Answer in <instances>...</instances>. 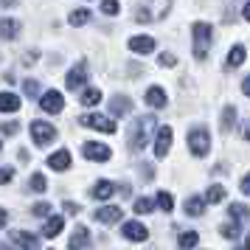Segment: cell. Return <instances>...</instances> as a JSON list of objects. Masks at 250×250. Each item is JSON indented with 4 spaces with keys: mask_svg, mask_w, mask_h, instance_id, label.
Returning a JSON list of instances; mask_svg holds the SVG:
<instances>
[{
    "mask_svg": "<svg viewBox=\"0 0 250 250\" xmlns=\"http://www.w3.org/2000/svg\"><path fill=\"white\" fill-rule=\"evenodd\" d=\"M146 104L152 107V110H163V107H166V90L158 87V84H155V87H149V90H146Z\"/></svg>",
    "mask_w": 250,
    "mask_h": 250,
    "instance_id": "obj_18",
    "label": "cell"
},
{
    "mask_svg": "<svg viewBox=\"0 0 250 250\" xmlns=\"http://www.w3.org/2000/svg\"><path fill=\"white\" fill-rule=\"evenodd\" d=\"M115 194V186L110 180H99V183H93V188H90V197L93 200H110Z\"/></svg>",
    "mask_w": 250,
    "mask_h": 250,
    "instance_id": "obj_17",
    "label": "cell"
},
{
    "mask_svg": "<svg viewBox=\"0 0 250 250\" xmlns=\"http://www.w3.org/2000/svg\"><path fill=\"white\" fill-rule=\"evenodd\" d=\"M23 93H25V96H28V99H37V96H40V84H37L34 79L23 82Z\"/></svg>",
    "mask_w": 250,
    "mask_h": 250,
    "instance_id": "obj_36",
    "label": "cell"
},
{
    "mask_svg": "<svg viewBox=\"0 0 250 250\" xmlns=\"http://www.w3.org/2000/svg\"><path fill=\"white\" fill-rule=\"evenodd\" d=\"M40 107H42L45 113L57 115V113H62L65 99H62V93H59V90H48V93H42V96H40Z\"/></svg>",
    "mask_w": 250,
    "mask_h": 250,
    "instance_id": "obj_7",
    "label": "cell"
},
{
    "mask_svg": "<svg viewBox=\"0 0 250 250\" xmlns=\"http://www.w3.org/2000/svg\"><path fill=\"white\" fill-rule=\"evenodd\" d=\"M14 177V169H9V166H3V169H0V186H3V183H9Z\"/></svg>",
    "mask_w": 250,
    "mask_h": 250,
    "instance_id": "obj_40",
    "label": "cell"
},
{
    "mask_svg": "<svg viewBox=\"0 0 250 250\" xmlns=\"http://www.w3.org/2000/svg\"><path fill=\"white\" fill-rule=\"evenodd\" d=\"M230 219H233V222H239V225L250 222V208H245L242 203H233V205H230Z\"/></svg>",
    "mask_w": 250,
    "mask_h": 250,
    "instance_id": "obj_26",
    "label": "cell"
},
{
    "mask_svg": "<svg viewBox=\"0 0 250 250\" xmlns=\"http://www.w3.org/2000/svg\"><path fill=\"white\" fill-rule=\"evenodd\" d=\"M12 242H14L20 250H40V242H37V236H34V233H28V230H14V233H12Z\"/></svg>",
    "mask_w": 250,
    "mask_h": 250,
    "instance_id": "obj_13",
    "label": "cell"
},
{
    "mask_svg": "<svg viewBox=\"0 0 250 250\" xmlns=\"http://www.w3.org/2000/svg\"><path fill=\"white\" fill-rule=\"evenodd\" d=\"M20 99L14 93H0V113H17L20 110Z\"/></svg>",
    "mask_w": 250,
    "mask_h": 250,
    "instance_id": "obj_20",
    "label": "cell"
},
{
    "mask_svg": "<svg viewBox=\"0 0 250 250\" xmlns=\"http://www.w3.org/2000/svg\"><path fill=\"white\" fill-rule=\"evenodd\" d=\"M17 0H0V6H14Z\"/></svg>",
    "mask_w": 250,
    "mask_h": 250,
    "instance_id": "obj_47",
    "label": "cell"
},
{
    "mask_svg": "<svg viewBox=\"0 0 250 250\" xmlns=\"http://www.w3.org/2000/svg\"><path fill=\"white\" fill-rule=\"evenodd\" d=\"M62 228H65V219L62 216H48L45 228H42V233H45L48 239H57L59 233H62Z\"/></svg>",
    "mask_w": 250,
    "mask_h": 250,
    "instance_id": "obj_21",
    "label": "cell"
},
{
    "mask_svg": "<svg viewBox=\"0 0 250 250\" xmlns=\"http://www.w3.org/2000/svg\"><path fill=\"white\" fill-rule=\"evenodd\" d=\"M183 211H186L188 216H203L205 200H203V197H188V200H186V205H183Z\"/></svg>",
    "mask_w": 250,
    "mask_h": 250,
    "instance_id": "obj_23",
    "label": "cell"
},
{
    "mask_svg": "<svg viewBox=\"0 0 250 250\" xmlns=\"http://www.w3.org/2000/svg\"><path fill=\"white\" fill-rule=\"evenodd\" d=\"M171 146V126H160L155 129V155L158 158H166Z\"/></svg>",
    "mask_w": 250,
    "mask_h": 250,
    "instance_id": "obj_10",
    "label": "cell"
},
{
    "mask_svg": "<svg viewBox=\"0 0 250 250\" xmlns=\"http://www.w3.org/2000/svg\"><path fill=\"white\" fill-rule=\"evenodd\" d=\"M239 222H225V225H222V236L225 239H236L239 236Z\"/></svg>",
    "mask_w": 250,
    "mask_h": 250,
    "instance_id": "obj_35",
    "label": "cell"
},
{
    "mask_svg": "<svg viewBox=\"0 0 250 250\" xmlns=\"http://www.w3.org/2000/svg\"><path fill=\"white\" fill-rule=\"evenodd\" d=\"M79 124H82V126H93V129H99V132H104V135L115 132V121H110L107 115H99V113L82 115V118H79Z\"/></svg>",
    "mask_w": 250,
    "mask_h": 250,
    "instance_id": "obj_6",
    "label": "cell"
},
{
    "mask_svg": "<svg viewBox=\"0 0 250 250\" xmlns=\"http://www.w3.org/2000/svg\"><path fill=\"white\" fill-rule=\"evenodd\" d=\"M102 12L107 14V17H113V14L121 12V3H118V0H104V3H102Z\"/></svg>",
    "mask_w": 250,
    "mask_h": 250,
    "instance_id": "obj_34",
    "label": "cell"
},
{
    "mask_svg": "<svg viewBox=\"0 0 250 250\" xmlns=\"http://www.w3.org/2000/svg\"><path fill=\"white\" fill-rule=\"evenodd\" d=\"M188 149H191L194 158H205V155H208V149H211V135H208L205 126H194L191 132H188Z\"/></svg>",
    "mask_w": 250,
    "mask_h": 250,
    "instance_id": "obj_4",
    "label": "cell"
},
{
    "mask_svg": "<svg viewBox=\"0 0 250 250\" xmlns=\"http://www.w3.org/2000/svg\"><path fill=\"white\" fill-rule=\"evenodd\" d=\"M242 194L250 197V174H245V180H242Z\"/></svg>",
    "mask_w": 250,
    "mask_h": 250,
    "instance_id": "obj_42",
    "label": "cell"
},
{
    "mask_svg": "<svg viewBox=\"0 0 250 250\" xmlns=\"http://www.w3.org/2000/svg\"><path fill=\"white\" fill-rule=\"evenodd\" d=\"M31 138H34L37 146H48L57 138V126L48 124V121H31Z\"/></svg>",
    "mask_w": 250,
    "mask_h": 250,
    "instance_id": "obj_5",
    "label": "cell"
},
{
    "mask_svg": "<svg viewBox=\"0 0 250 250\" xmlns=\"http://www.w3.org/2000/svg\"><path fill=\"white\" fill-rule=\"evenodd\" d=\"M62 208H65V211H68L70 216H73V214H79V211H82L79 203H70V200H65V205H62Z\"/></svg>",
    "mask_w": 250,
    "mask_h": 250,
    "instance_id": "obj_41",
    "label": "cell"
},
{
    "mask_svg": "<svg viewBox=\"0 0 250 250\" xmlns=\"http://www.w3.org/2000/svg\"><path fill=\"white\" fill-rule=\"evenodd\" d=\"M0 250H12V248H6V245H0Z\"/></svg>",
    "mask_w": 250,
    "mask_h": 250,
    "instance_id": "obj_48",
    "label": "cell"
},
{
    "mask_svg": "<svg viewBox=\"0 0 250 250\" xmlns=\"http://www.w3.org/2000/svg\"><path fill=\"white\" fill-rule=\"evenodd\" d=\"M242 135H245V141H250V124L242 126Z\"/></svg>",
    "mask_w": 250,
    "mask_h": 250,
    "instance_id": "obj_46",
    "label": "cell"
},
{
    "mask_svg": "<svg viewBox=\"0 0 250 250\" xmlns=\"http://www.w3.org/2000/svg\"><path fill=\"white\" fill-rule=\"evenodd\" d=\"M48 211H51V205L48 203H37L34 208H31V214L34 216H48Z\"/></svg>",
    "mask_w": 250,
    "mask_h": 250,
    "instance_id": "obj_39",
    "label": "cell"
},
{
    "mask_svg": "<svg viewBox=\"0 0 250 250\" xmlns=\"http://www.w3.org/2000/svg\"><path fill=\"white\" fill-rule=\"evenodd\" d=\"M233 124H236V107H225L222 110V132H230L233 129Z\"/></svg>",
    "mask_w": 250,
    "mask_h": 250,
    "instance_id": "obj_28",
    "label": "cell"
},
{
    "mask_svg": "<svg viewBox=\"0 0 250 250\" xmlns=\"http://www.w3.org/2000/svg\"><path fill=\"white\" fill-rule=\"evenodd\" d=\"M155 129H158V118L155 115H141L135 124H132V132H129V149L132 152H141L149 144V138H152Z\"/></svg>",
    "mask_w": 250,
    "mask_h": 250,
    "instance_id": "obj_1",
    "label": "cell"
},
{
    "mask_svg": "<svg viewBox=\"0 0 250 250\" xmlns=\"http://www.w3.org/2000/svg\"><path fill=\"white\" fill-rule=\"evenodd\" d=\"M6 222H9V214H6V211H3V208H0V230H3V228H6Z\"/></svg>",
    "mask_w": 250,
    "mask_h": 250,
    "instance_id": "obj_43",
    "label": "cell"
},
{
    "mask_svg": "<svg viewBox=\"0 0 250 250\" xmlns=\"http://www.w3.org/2000/svg\"><path fill=\"white\" fill-rule=\"evenodd\" d=\"M121 208L118 205H104V208H99V211H93V216H96V222H102V225H115L118 219H121Z\"/></svg>",
    "mask_w": 250,
    "mask_h": 250,
    "instance_id": "obj_12",
    "label": "cell"
},
{
    "mask_svg": "<svg viewBox=\"0 0 250 250\" xmlns=\"http://www.w3.org/2000/svg\"><path fill=\"white\" fill-rule=\"evenodd\" d=\"M0 132H3V135H17V132H20V124H17V121H6V124L0 121Z\"/></svg>",
    "mask_w": 250,
    "mask_h": 250,
    "instance_id": "obj_37",
    "label": "cell"
},
{
    "mask_svg": "<svg viewBox=\"0 0 250 250\" xmlns=\"http://www.w3.org/2000/svg\"><path fill=\"white\" fill-rule=\"evenodd\" d=\"M155 211V203L146 200V197H138L135 200V214H152Z\"/></svg>",
    "mask_w": 250,
    "mask_h": 250,
    "instance_id": "obj_32",
    "label": "cell"
},
{
    "mask_svg": "<svg viewBox=\"0 0 250 250\" xmlns=\"http://www.w3.org/2000/svg\"><path fill=\"white\" fill-rule=\"evenodd\" d=\"M68 248H70V250H87V248H90V233H87V228L79 225L73 233H70Z\"/></svg>",
    "mask_w": 250,
    "mask_h": 250,
    "instance_id": "obj_15",
    "label": "cell"
},
{
    "mask_svg": "<svg viewBox=\"0 0 250 250\" xmlns=\"http://www.w3.org/2000/svg\"><path fill=\"white\" fill-rule=\"evenodd\" d=\"M239 250H250V248H248V245H245V248H239Z\"/></svg>",
    "mask_w": 250,
    "mask_h": 250,
    "instance_id": "obj_49",
    "label": "cell"
},
{
    "mask_svg": "<svg viewBox=\"0 0 250 250\" xmlns=\"http://www.w3.org/2000/svg\"><path fill=\"white\" fill-rule=\"evenodd\" d=\"M48 166H51L54 171H65V169L73 166V158H70L68 149H59V152H54V155L48 158Z\"/></svg>",
    "mask_w": 250,
    "mask_h": 250,
    "instance_id": "obj_14",
    "label": "cell"
},
{
    "mask_svg": "<svg viewBox=\"0 0 250 250\" xmlns=\"http://www.w3.org/2000/svg\"><path fill=\"white\" fill-rule=\"evenodd\" d=\"M84 82H87V62H79L76 68H70V70H68V76H65V84H68V90H79Z\"/></svg>",
    "mask_w": 250,
    "mask_h": 250,
    "instance_id": "obj_9",
    "label": "cell"
},
{
    "mask_svg": "<svg viewBox=\"0 0 250 250\" xmlns=\"http://www.w3.org/2000/svg\"><path fill=\"white\" fill-rule=\"evenodd\" d=\"M84 107H96V104L102 102V90L99 87H87V90L82 93V99H79Z\"/></svg>",
    "mask_w": 250,
    "mask_h": 250,
    "instance_id": "obj_27",
    "label": "cell"
},
{
    "mask_svg": "<svg viewBox=\"0 0 250 250\" xmlns=\"http://www.w3.org/2000/svg\"><path fill=\"white\" fill-rule=\"evenodd\" d=\"M171 9V0H146L141 9L135 12L138 23H155V20H163Z\"/></svg>",
    "mask_w": 250,
    "mask_h": 250,
    "instance_id": "obj_2",
    "label": "cell"
},
{
    "mask_svg": "<svg viewBox=\"0 0 250 250\" xmlns=\"http://www.w3.org/2000/svg\"><path fill=\"white\" fill-rule=\"evenodd\" d=\"M155 205H158L160 211H171V208H174V200H171V194L160 191V194H158V200H155Z\"/></svg>",
    "mask_w": 250,
    "mask_h": 250,
    "instance_id": "obj_33",
    "label": "cell"
},
{
    "mask_svg": "<svg viewBox=\"0 0 250 250\" xmlns=\"http://www.w3.org/2000/svg\"><path fill=\"white\" fill-rule=\"evenodd\" d=\"M197 242H200V233H197V230H186V233H180V239H177V248L180 250H194Z\"/></svg>",
    "mask_w": 250,
    "mask_h": 250,
    "instance_id": "obj_25",
    "label": "cell"
},
{
    "mask_svg": "<svg viewBox=\"0 0 250 250\" xmlns=\"http://www.w3.org/2000/svg\"><path fill=\"white\" fill-rule=\"evenodd\" d=\"M225 188H222V186H211V188H208V191H205V203H222V200H225Z\"/></svg>",
    "mask_w": 250,
    "mask_h": 250,
    "instance_id": "obj_29",
    "label": "cell"
},
{
    "mask_svg": "<svg viewBox=\"0 0 250 250\" xmlns=\"http://www.w3.org/2000/svg\"><path fill=\"white\" fill-rule=\"evenodd\" d=\"M245 57H248L245 45H233L230 48V54H228V59H225V68H239V65L245 62Z\"/></svg>",
    "mask_w": 250,
    "mask_h": 250,
    "instance_id": "obj_22",
    "label": "cell"
},
{
    "mask_svg": "<svg viewBox=\"0 0 250 250\" xmlns=\"http://www.w3.org/2000/svg\"><path fill=\"white\" fill-rule=\"evenodd\" d=\"M242 90H245V96H250V76L245 82H242Z\"/></svg>",
    "mask_w": 250,
    "mask_h": 250,
    "instance_id": "obj_45",
    "label": "cell"
},
{
    "mask_svg": "<svg viewBox=\"0 0 250 250\" xmlns=\"http://www.w3.org/2000/svg\"><path fill=\"white\" fill-rule=\"evenodd\" d=\"M28 188H31V191H37V194L48 191V183H45V177H42V174H31V180H28Z\"/></svg>",
    "mask_w": 250,
    "mask_h": 250,
    "instance_id": "obj_31",
    "label": "cell"
},
{
    "mask_svg": "<svg viewBox=\"0 0 250 250\" xmlns=\"http://www.w3.org/2000/svg\"><path fill=\"white\" fill-rule=\"evenodd\" d=\"M129 51H132V54H141V57H144V54H152V51H155V40H152V37H132V40H129Z\"/></svg>",
    "mask_w": 250,
    "mask_h": 250,
    "instance_id": "obj_16",
    "label": "cell"
},
{
    "mask_svg": "<svg viewBox=\"0 0 250 250\" xmlns=\"http://www.w3.org/2000/svg\"><path fill=\"white\" fill-rule=\"evenodd\" d=\"M191 34H194V57L205 59L208 48H211V42H214V28H211L208 23H194Z\"/></svg>",
    "mask_w": 250,
    "mask_h": 250,
    "instance_id": "obj_3",
    "label": "cell"
},
{
    "mask_svg": "<svg viewBox=\"0 0 250 250\" xmlns=\"http://www.w3.org/2000/svg\"><path fill=\"white\" fill-rule=\"evenodd\" d=\"M158 62L163 65V68H174V65H177V57H174V54H160Z\"/></svg>",
    "mask_w": 250,
    "mask_h": 250,
    "instance_id": "obj_38",
    "label": "cell"
},
{
    "mask_svg": "<svg viewBox=\"0 0 250 250\" xmlns=\"http://www.w3.org/2000/svg\"><path fill=\"white\" fill-rule=\"evenodd\" d=\"M132 110V102L126 99V96H115L113 102H110V113L115 115V118H121V115H126Z\"/></svg>",
    "mask_w": 250,
    "mask_h": 250,
    "instance_id": "obj_19",
    "label": "cell"
},
{
    "mask_svg": "<svg viewBox=\"0 0 250 250\" xmlns=\"http://www.w3.org/2000/svg\"><path fill=\"white\" fill-rule=\"evenodd\" d=\"M17 34H20V23H17V20H9V17L0 20V37H3V40H14Z\"/></svg>",
    "mask_w": 250,
    "mask_h": 250,
    "instance_id": "obj_24",
    "label": "cell"
},
{
    "mask_svg": "<svg viewBox=\"0 0 250 250\" xmlns=\"http://www.w3.org/2000/svg\"><path fill=\"white\" fill-rule=\"evenodd\" d=\"M242 17H245V20H248V23H250V0H248V3H245V9H242Z\"/></svg>",
    "mask_w": 250,
    "mask_h": 250,
    "instance_id": "obj_44",
    "label": "cell"
},
{
    "mask_svg": "<svg viewBox=\"0 0 250 250\" xmlns=\"http://www.w3.org/2000/svg\"><path fill=\"white\" fill-rule=\"evenodd\" d=\"M82 152H84V158H87V160H99V163H104V160L113 158L110 146H107V144H99V141H90V144H84V146H82Z\"/></svg>",
    "mask_w": 250,
    "mask_h": 250,
    "instance_id": "obj_8",
    "label": "cell"
},
{
    "mask_svg": "<svg viewBox=\"0 0 250 250\" xmlns=\"http://www.w3.org/2000/svg\"><path fill=\"white\" fill-rule=\"evenodd\" d=\"M121 233H124V239H129V242H146V236H149V230H146V225H141V222H124L121 225Z\"/></svg>",
    "mask_w": 250,
    "mask_h": 250,
    "instance_id": "obj_11",
    "label": "cell"
},
{
    "mask_svg": "<svg viewBox=\"0 0 250 250\" xmlns=\"http://www.w3.org/2000/svg\"><path fill=\"white\" fill-rule=\"evenodd\" d=\"M87 20H90V9H76V12H70V17H68L70 25H84Z\"/></svg>",
    "mask_w": 250,
    "mask_h": 250,
    "instance_id": "obj_30",
    "label": "cell"
},
{
    "mask_svg": "<svg viewBox=\"0 0 250 250\" xmlns=\"http://www.w3.org/2000/svg\"><path fill=\"white\" fill-rule=\"evenodd\" d=\"M0 146H3V144H0Z\"/></svg>",
    "mask_w": 250,
    "mask_h": 250,
    "instance_id": "obj_50",
    "label": "cell"
}]
</instances>
